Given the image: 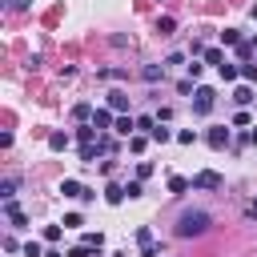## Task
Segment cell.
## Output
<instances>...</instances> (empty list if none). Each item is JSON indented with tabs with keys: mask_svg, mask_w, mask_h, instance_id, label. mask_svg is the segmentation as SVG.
Returning a JSON list of instances; mask_svg holds the SVG:
<instances>
[{
	"mask_svg": "<svg viewBox=\"0 0 257 257\" xmlns=\"http://www.w3.org/2000/svg\"><path fill=\"white\" fill-rule=\"evenodd\" d=\"M233 100H237V104H249V100H253V88H249V84H241V88L233 92Z\"/></svg>",
	"mask_w": 257,
	"mask_h": 257,
	"instance_id": "18",
	"label": "cell"
},
{
	"mask_svg": "<svg viewBox=\"0 0 257 257\" xmlns=\"http://www.w3.org/2000/svg\"><path fill=\"white\" fill-rule=\"evenodd\" d=\"M76 141L80 145H92V128H76Z\"/></svg>",
	"mask_w": 257,
	"mask_h": 257,
	"instance_id": "28",
	"label": "cell"
},
{
	"mask_svg": "<svg viewBox=\"0 0 257 257\" xmlns=\"http://www.w3.org/2000/svg\"><path fill=\"white\" fill-rule=\"evenodd\" d=\"M209 213L205 209H185L181 217H177V237H201L205 229H209Z\"/></svg>",
	"mask_w": 257,
	"mask_h": 257,
	"instance_id": "1",
	"label": "cell"
},
{
	"mask_svg": "<svg viewBox=\"0 0 257 257\" xmlns=\"http://www.w3.org/2000/svg\"><path fill=\"white\" fill-rule=\"evenodd\" d=\"M16 185H20V181H16V177H8V181L0 185V197H4V201H12V197H16Z\"/></svg>",
	"mask_w": 257,
	"mask_h": 257,
	"instance_id": "15",
	"label": "cell"
},
{
	"mask_svg": "<svg viewBox=\"0 0 257 257\" xmlns=\"http://www.w3.org/2000/svg\"><path fill=\"white\" fill-rule=\"evenodd\" d=\"M193 181H185V177H169V193H185Z\"/></svg>",
	"mask_w": 257,
	"mask_h": 257,
	"instance_id": "20",
	"label": "cell"
},
{
	"mask_svg": "<svg viewBox=\"0 0 257 257\" xmlns=\"http://www.w3.org/2000/svg\"><path fill=\"white\" fill-rule=\"evenodd\" d=\"M108 108H112V112H124V108H128V96H124V92H108Z\"/></svg>",
	"mask_w": 257,
	"mask_h": 257,
	"instance_id": "9",
	"label": "cell"
},
{
	"mask_svg": "<svg viewBox=\"0 0 257 257\" xmlns=\"http://www.w3.org/2000/svg\"><path fill=\"white\" fill-rule=\"evenodd\" d=\"M141 257H161V245H145V249H141Z\"/></svg>",
	"mask_w": 257,
	"mask_h": 257,
	"instance_id": "33",
	"label": "cell"
},
{
	"mask_svg": "<svg viewBox=\"0 0 257 257\" xmlns=\"http://www.w3.org/2000/svg\"><path fill=\"white\" fill-rule=\"evenodd\" d=\"M48 257H64V253H48Z\"/></svg>",
	"mask_w": 257,
	"mask_h": 257,
	"instance_id": "39",
	"label": "cell"
},
{
	"mask_svg": "<svg viewBox=\"0 0 257 257\" xmlns=\"http://www.w3.org/2000/svg\"><path fill=\"white\" fill-rule=\"evenodd\" d=\"M173 28H177V20H173V16H161V20H157V32H161V36H169Z\"/></svg>",
	"mask_w": 257,
	"mask_h": 257,
	"instance_id": "16",
	"label": "cell"
},
{
	"mask_svg": "<svg viewBox=\"0 0 257 257\" xmlns=\"http://www.w3.org/2000/svg\"><path fill=\"white\" fill-rule=\"evenodd\" d=\"M221 60H225L221 48H205V64H217V68H221Z\"/></svg>",
	"mask_w": 257,
	"mask_h": 257,
	"instance_id": "21",
	"label": "cell"
},
{
	"mask_svg": "<svg viewBox=\"0 0 257 257\" xmlns=\"http://www.w3.org/2000/svg\"><path fill=\"white\" fill-rule=\"evenodd\" d=\"M149 173H153V165H149V161H141V165H137V181H145Z\"/></svg>",
	"mask_w": 257,
	"mask_h": 257,
	"instance_id": "29",
	"label": "cell"
},
{
	"mask_svg": "<svg viewBox=\"0 0 257 257\" xmlns=\"http://www.w3.org/2000/svg\"><path fill=\"white\" fill-rule=\"evenodd\" d=\"M8 8H28V0H8Z\"/></svg>",
	"mask_w": 257,
	"mask_h": 257,
	"instance_id": "36",
	"label": "cell"
},
{
	"mask_svg": "<svg viewBox=\"0 0 257 257\" xmlns=\"http://www.w3.org/2000/svg\"><path fill=\"white\" fill-rule=\"evenodd\" d=\"M80 245L92 253V249H100V245H104V237H100V233H84V237H80Z\"/></svg>",
	"mask_w": 257,
	"mask_h": 257,
	"instance_id": "14",
	"label": "cell"
},
{
	"mask_svg": "<svg viewBox=\"0 0 257 257\" xmlns=\"http://www.w3.org/2000/svg\"><path fill=\"white\" fill-rule=\"evenodd\" d=\"M249 145H257V128H249Z\"/></svg>",
	"mask_w": 257,
	"mask_h": 257,
	"instance_id": "37",
	"label": "cell"
},
{
	"mask_svg": "<svg viewBox=\"0 0 257 257\" xmlns=\"http://www.w3.org/2000/svg\"><path fill=\"white\" fill-rule=\"evenodd\" d=\"M141 76H145L149 84H157V80L165 76V64H145V68H141Z\"/></svg>",
	"mask_w": 257,
	"mask_h": 257,
	"instance_id": "7",
	"label": "cell"
},
{
	"mask_svg": "<svg viewBox=\"0 0 257 257\" xmlns=\"http://www.w3.org/2000/svg\"><path fill=\"white\" fill-rule=\"evenodd\" d=\"M177 141H181V145H193V141H197V133H193V128H181V133H177Z\"/></svg>",
	"mask_w": 257,
	"mask_h": 257,
	"instance_id": "26",
	"label": "cell"
},
{
	"mask_svg": "<svg viewBox=\"0 0 257 257\" xmlns=\"http://www.w3.org/2000/svg\"><path fill=\"white\" fill-rule=\"evenodd\" d=\"M48 149H68V133H48Z\"/></svg>",
	"mask_w": 257,
	"mask_h": 257,
	"instance_id": "12",
	"label": "cell"
},
{
	"mask_svg": "<svg viewBox=\"0 0 257 257\" xmlns=\"http://www.w3.org/2000/svg\"><path fill=\"white\" fill-rule=\"evenodd\" d=\"M253 20H257V4H253Z\"/></svg>",
	"mask_w": 257,
	"mask_h": 257,
	"instance_id": "38",
	"label": "cell"
},
{
	"mask_svg": "<svg viewBox=\"0 0 257 257\" xmlns=\"http://www.w3.org/2000/svg\"><path fill=\"white\" fill-rule=\"evenodd\" d=\"M213 96H217L213 88H205V84H197V88H193V112H201V116H205V112L213 108Z\"/></svg>",
	"mask_w": 257,
	"mask_h": 257,
	"instance_id": "2",
	"label": "cell"
},
{
	"mask_svg": "<svg viewBox=\"0 0 257 257\" xmlns=\"http://www.w3.org/2000/svg\"><path fill=\"white\" fill-rule=\"evenodd\" d=\"M112 128H116L120 137H133V128H137V120H133V116H116V124H112Z\"/></svg>",
	"mask_w": 257,
	"mask_h": 257,
	"instance_id": "10",
	"label": "cell"
},
{
	"mask_svg": "<svg viewBox=\"0 0 257 257\" xmlns=\"http://www.w3.org/2000/svg\"><path fill=\"white\" fill-rule=\"evenodd\" d=\"M68 257H88V249H84V245H76V249H68Z\"/></svg>",
	"mask_w": 257,
	"mask_h": 257,
	"instance_id": "34",
	"label": "cell"
},
{
	"mask_svg": "<svg viewBox=\"0 0 257 257\" xmlns=\"http://www.w3.org/2000/svg\"><path fill=\"white\" fill-rule=\"evenodd\" d=\"M137 128H145V133H153V128H157V116H137Z\"/></svg>",
	"mask_w": 257,
	"mask_h": 257,
	"instance_id": "22",
	"label": "cell"
},
{
	"mask_svg": "<svg viewBox=\"0 0 257 257\" xmlns=\"http://www.w3.org/2000/svg\"><path fill=\"white\" fill-rule=\"evenodd\" d=\"M137 245H141V249L153 245V233H149V229H137Z\"/></svg>",
	"mask_w": 257,
	"mask_h": 257,
	"instance_id": "27",
	"label": "cell"
},
{
	"mask_svg": "<svg viewBox=\"0 0 257 257\" xmlns=\"http://www.w3.org/2000/svg\"><path fill=\"white\" fill-rule=\"evenodd\" d=\"M44 241H60V225H48L44 229Z\"/></svg>",
	"mask_w": 257,
	"mask_h": 257,
	"instance_id": "31",
	"label": "cell"
},
{
	"mask_svg": "<svg viewBox=\"0 0 257 257\" xmlns=\"http://www.w3.org/2000/svg\"><path fill=\"white\" fill-rule=\"evenodd\" d=\"M92 112H96L92 104H76V108H72V116H76V120H92Z\"/></svg>",
	"mask_w": 257,
	"mask_h": 257,
	"instance_id": "19",
	"label": "cell"
},
{
	"mask_svg": "<svg viewBox=\"0 0 257 257\" xmlns=\"http://www.w3.org/2000/svg\"><path fill=\"white\" fill-rule=\"evenodd\" d=\"M225 181H221V173H213V169H201L197 177H193V189H221Z\"/></svg>",
	"mask_w": 257,
	"mask_h": 257,
	"instance_id": "3",
	"label": "cell"
},
{
	"mask_svg": "<svg viewBox=\"0 0 257 257\" xmlns=\"http://www.w3.org/2000/svg\"><path fill=\"white\" fill-rule=\"evenodd\" d=\"M4 213H8V221H12V225H28V217H24V209H20L16 201H4Z\"/></svg>",
	"mask_w": 257,
	"mask_h": 257,
	"instance_id": "6",
	"label": "cell"
},
{
	"mask_svg": "<svg viewBox=\"0 0 257 257\" xmlns=\"http://www.w3.org/2000/svg\"><path fill=\"white\" fill-rule=\"evenodd\" d=\"M241 76L245 80H257V64H241Z\"/></svg>",
	"mask_w": 257,
	"mask_h": 257,
	"instance_id": "32",
	"label": "cell"
},
{
	"mask_svg": "<svg viewBox=\"0 0 257 257\" xmlns=\"http://www.w3.org/2000/svg\"><path fill=\"white\" fill-rule=\"evenodd\" d=\"M217 72H221V80H237V76H241V68H237V64H221Z\"/></svg>",
	"mask_w": 257,
	"mask_h": 257,
	"instance_id": "17",
	"label": "cell"
},
{
	"mask_svg": "<svg viewBox=\"0 0 257 257\" xmlns=\"http://www.w3.org/2000/svg\"><path fill=\"white\" fill-rule=\"evenodd\" d=\"M245 213H249V217H253V221H257V197H253V201H249V205H245Z\"/></svg>",
	"mask_w": 257,
	"mask_h": 257,
	"instance_id": "35",
	"label": "cell"
},
{
	"mask_svg": "<svg viewBox=\"0 0 257 257\" xmlns=\"http://www.w3.org/2000/svg\"><path fill=\"white\" fill-rule=\"evenodd\" d=\"M80 225H84L80 213H68V217H64V229H80Z\"/></svg>",
	"mask_w": 257,
	"mask_h": 257,
	"instance_id": "24",
	"label": "cell"
},
{
	"mask_svg": "<svg viewBox=\"0 0 257 257\" xmlns=\"http://www.w3.org/2000/svg\"><path fill=\"white\" fill-rule=\"evenodd\" d=\"M60 193H64V197H80V201H88V197H92L80 181H60Z\"/></svg>",
	"mask_w": 257,
	"mask_h": 257,
	"instance_id": "4",
	"label": "cell"
},
{
	"mask_svg": "<svg viewBox=\"0 0 257 257\" xmlns=\"http://www.w3.org/2000/svg\"><path fill=\"white\" fill-rule=\"evenodd\" d=\"M108 124H116L112 112H108V108H96V112H92V128H108Z\"/></svg>",
	"mask_w": 257,
	"mask_h": 257,
	"instance_id": "8",
	"label": "cell"
},
{
	"mask_svg": "<svg viewBox=\"0 0 257 257\" xmlns=\"http://www.w3.org/2000/svg\"><path fill=\"white\" fill-rule=\"evenodd\" d=\"M145 145H149V137H128V149L133 153H145Z\"/></svg>",
	"mask_w": 257,
	"mask_h": 257,
	"instance_id": "23",
	"label": "cell"
},
{
	"mask_svg": "<svg viewBox=\"0 0 257 257\" xmlns=\"http://www.w3.org/2000/svg\"><path fill=\"white\" fill-rule=\"evenodd\" d=\"M124 193H128V197H141L145 189H141V181H128V185H124Z\"/></svg>",
	"mask_w": 257,
	"mask_h": 257,
	"instance_id": "30",
	"label": "cell"
},
{
	"mask_svg": "<svg viewBox=\"0 0 257 257\" xmlns=\"http://www.w3.org/2000/svg\"><path fill=\"white\" fill-rule=\"evenodd\" d=\"M116 257H124V253H116Z\"/></svg>",
	"mask_w": 257,
	"mask_h": 257,
	"instance_id": "40",
	"label": "cell"
},
{
	"mask_svg": "<svg viewBox=\"0 0 257 257\" xmlns=\"http://www.w3.org/2000/svg\"><path fill=\"white\" fill-rule=\"evenodd\" d=\"M221 40H225V44H241V36H237V28H225V32H221Z\"/></svg>",
	"mask_w": 257,
	"mask_h": 257,
	"instance_id": "25",
	"label": "cell"
},
{
	"mask_svg": "<svg viewBox=\"0 0 257 257\" xmlns=\"http://www.w3.org/2000/svg\"><path fill=\"white\" fill-rule=\"evenodd\" d=\"M104 201H108V205H120V201H124V189H120V185H108V189H104Z\"/></svg>",
	"mask_w": 257,
	"mask_h": 257,
	"instance_id": "13",
	"label": "cell"
},
{
	"mask_svg": "<svg viewBox=\"0 0 257 257\" xmlns=\"http://www.w3.org/2000/svg\"><path fill=\"white\" fill-rule=\"evenodd\" d=\"M205 141H209L213 149H225V145H229V128H225V124H221V128H209V137H205Z\"/></svg>",
	"mask_w": 257,
	"mask_h": 257,
	"instance_id": "5",
	"label": "cell"
},
{
	"mask_svg": "<svg viewBox=\"0 0 257 257\" xmlns=\"http://www.w3.org/2000/svg\"><path fill=\"white\" fill-rule=\"evenodd\" d=\"M149 141H157V145H165V141H173V133H169V128H165L161 120H157V128L149 133Z\"/></svg>",
	"mask_w": 257,
	"mask_h": 257,
	"instance_id": "11",
	"label": "cell"
}]
</instances>
